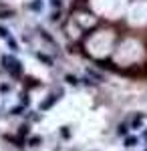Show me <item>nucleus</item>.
<instances>
[{"label": "nucleus", "instance_id": "nucleus-1", "mask_svg": "<svg viewBox=\"0 0 147 151\" xmlns=\"http://www.w3.org/2000/svg\"><path fill=\"white\" fill-rule=\"evenodd\" d=\"M12 14H14V12H12L10 8H4V10H0V18H12Z\"/></svg>", "mask_w": 147, "mask_h": 151}, {"label": "nucleus", "instance_id": "nucleus-2", "mask_svg": "<svg viewBox=\"0 0 147 151\" xmlns=\"http://www.w3.org/2000/svg\"><path fill=\"white\" fill-rule=\"evenodd\" d=\"M97 65H101V67H105V69H115V65L111 63V60H97Z\"/></svg>", "mask_w": 147, "mask_h": 151}, {"label": "nucleus", "instance_id": "nucleus-3", "mask_svg": "<svg viewBox=\"0 0 147 151\" xmlns=\"http://www.w3.org/2000/svg\"><path fill=\"white\" fill-rule=\"evenodd\" d=\"M30 8H32V10H40V8H43V2H40V0H34V2H30Z\"/></svg>", "mask_w": 147, "mask_h": 151}, {"label": "nucleus", "instance_id": "nucleus-4", "mask_svg": "<svg viewBox=\"0 0 147 151\" xmlns=\"http://www.w3.org/2000/svg\"><path fill=\"white\" fill-rule=\"evenodd\" d=\"M65 81H67L68 85H77V83H79V81H77V77H73V75H65Z\"/></svg>", "mask_w": 147, "mask_h": 151}, {"label": "nucleus", "instance_id": "nucleus-5", "mask_svg": "<svg viewBox=\"0 0 147 151\" xmlns=\"http://www.w3.org/2000/svg\"><path fill=\"white\" fill-rule=\"evenodd\" d=\"M125 145H127V147H133V145H137V137H127V139H125Z\"/></svg>", "mask_w": 147, "mask_h": 151}, {"label": "nucleus", "instance_id": "nucleus-6", "mask_svg": "<svg viewBox=\"0 0 147 151\" xmlns=\"http://www.w3.org/2000/svg\"><path fill=\"white\" fill-rule=\"evenodd\" d=\"M0 38H6V40L10 38V36H8V28H4V26H0Z\"/></svg>", "mask_w": 147, "mask_h": 151}, {"label": "nucleus", "instance_id": "nucleus-7", "mask_svg": "<svg viewBox=\"0 0 147 151\" xmlns=\"http://www.w3.org/2000/svg\"><path fill=\"white\" fill-rule=\"evenodd\" d=\"M53 103H55V99H48V101H45V103L40 105V109H48V107H50Z\"/></svg>", "mask_w": 147, "mask_h": 151}, {"label": "nucleus", "instance_id": "nucleus-8", "mask_svg": "<svg viewBox=\"0 0 147 151\" xmlns=\"http://www.w3.org/2000/svg\"><path fill=\"white\" fill-rule=\"evenodd\" d=\"M38 143H40V137H30V141H28V145H38Z\"/></svg>", "mask_w": 147, "mask_h": 151}, {"label": "nucleus", "instance_id": "nucleus-9", "mask_svg": "<svg viewBox=\"0 0 147 151\" xmlns=\"http://www.w3.org/2000/svg\"><path fill=\"white\" fill-rule=\"evenodd\" d=\"M38 58H40V60H45L46 65H53V60H50L48 57H45V55H38Z\"/></svg>", "mask_w": 147, "mask_h": 151}, {"label": "nucleus", "instance_id": "nucleus-10", "mask_svg": "<svg viewBox=\"0 0 147 151\" xmlns=\"http://www.w3.org/2000/svg\"><path fill=\"white\" fill-rule=\"evenodd\" d=\"M20 113H22V107H14L12 109V115H20Z\"/></svg>", "mask_w": 147, "mask_h": 151}, {"label": "nucleus", "instance_id": "nucleus-11", "mask_svg": "<svg viewBox=\"0 0 147 151\" xmlns=\"http://www.w3.org/2000/svg\"><path fill=\"white\" fill-rule=\"evenodd\" d=\"M50 2H53V6H58L61 4V0H50Z\"/></svg>", "mask_w": 147, "mask_h": 151}]
</instances>
